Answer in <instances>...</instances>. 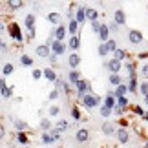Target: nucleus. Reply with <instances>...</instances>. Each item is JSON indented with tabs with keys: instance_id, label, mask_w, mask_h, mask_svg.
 <instances>
[{
	"instance_id": "obj_44",
	"label": "nucleus",
	"mask_w": 148,
	"mask_h": 148,
	"mask_svg": "<svg viewBox=\"0 0 148 148\" xmlns=\"http://www.w3.org/2000/svg\"><path fill=\"white\" fill-rule=\"evenodd\" d=\"M48 112H49V117H57V115L60 113V108H59V106H51Z\"/></svg>"
},
{
	"instance_id": "obj_20",
	"label": "nucleus",
	"mask_w": 148,
	"mask_h": 148,
	"mask_svg": "<svg viewBox=\"0 0 148 148\" xmlns=\"http://www.w3.org/2000/svg\"><path fill=\"white\" fill-rule=\"evenodd\" d=\"M81 71H79V70H71L70 73H68V81H70V84H71V86H75V84L79 82V81H81Z\"/></svg>"
},
{
	"instance_id": "obj_46",
	"label": "nucleus",
	"mask_w": 148,
	"mask_h": 148,
	"mask_svg": "<svg viewBox=\"0 0 148 148\" xmlns=\"http://www.w3.org/2000/svg\"><path fill=\"white\" fill-rule=\"evenodd\" d=\"M64 84H66V82H64V79H60V77H59V79L55 81V90H64Z\"/></svg>"
},
{
	"instance_id": "obj_21",
	"label": "nucleus",
	"mask_w": 148,
	"mask_h": 148,
	"mask_svg": "<svg viewBox=\"0 0 148 148\" xmlns=\"http://www.w3.org/2000/svg\"><path fill=\"white\" fill-rule=\"evenodd\" d=\"M68 48H70L73 53H75V51L81 48V37H70V40H68Z\"/></svg>"
},
{
	"instance_id": "obj_17",
	"label": "nucleus",
	"mask_w": 148,
	"mask_h": 148,
	"mask_svg": "<svg viewBox=\"0 0 148 148\" xmlns=\"http://www.w3.org/2000/svg\"><path fill=\"white\" fill-rule=\"evenodd\" d=\"M75 20H77L81 26L86 22V5H81V8H77V11H75Z\"/></svg>"
},
{
	"instance_id": "obj_49",
	"label": "nucleus",
	"mask_w": 148,
	"mask_h": 148,
	"mask_svg": "<svg viewBox=\"0 0 148 148\" xmlns=\"http://www.w3.org/2000/svg\"><path fill=\"white\" fill-rule=\"evenodd\" d=\"M71 117L75 119V121H79V119H81V112H79V108H77V106L71 110Z\"/></svg>"
},
{
	"instance_id": "obj_35",
	"label": "nucleus",
	"mask_w": 148,
	"mask_h": 148,
	"mask_svg": "<svg viewBox=\"0 0 148 148\" xmlns=\"http://www.w3.org/2000/svg\"><path fill=\"white\" fill-rule=\"evenodd\" d=\"M124 68H126V71H128L130 77H135V62H126Z\"/></svg>"
},
{
	"instance_id": "obj_14",
	"label": "nucleus",
	"mask_w": 148,
	"mask_h": 148,
	"mask_svg": "<svg viewBox=\"0 0 148 148\" xmlns=\"http://www.w3.org/2000/svg\"><path fill=\"white\" fill-rule=\"evenodd\" d=\"M99 40H101V44H106L110 40V27H108V24H102L101 31H99Z\"/></svg>"
},
{
	"instance_id": "obj_52",
	"label": "nucleus",
	"mask_w": 148,
	"mask_h": 148,
	"mask_svg": "<svg viewBox=\"0 0 148 148\" xmlns=\"http://www.w3.org/2000/svg\"><path fill=\"white\" fill-rule=\"evenodd\" d=\"M4 135H5V126H4V124H0V141L4 139Z\"/></svg>"
},
{
	"instance_id": "obj_54",
	"label": "nucleus",
	"mask_w": 148,
	"mask_h": 148,
	"mask_svg": "<svg viewBox=\"0 0 148 148\" xmlns=\"http://www.w3.org/2000/svg\"><path fill=\"white\" fill-rule=\"evenodd\" d=\"M5 49H8V46H5V44H4L2 37H0V51H5Z\"/></svg>"
},
{
	"instance_id": "obj_43",
	"label": "nucleus",
	"mask_w": 148,
	"mask_h": 148,
	"mask_svg": "<svg viewBox=\"0 0 148 148\" xmlns=\"http://www.w3.org/2000/svg\"><path fill=\"white\" fill-rule=\"evenodd\" d=\"M2 95H4L5 99H11V97H13V88H11V86H8L5 90H2Z\"/></svg>"
},
{
	"instance_id": "obj_47",
	"label": "nucleus",
	"mask_w": 148,
	"mask_h": 148,
	"mask_svg": "<svg viewBox=\"0 0 148 148\" xmlns=\"http://www.w3.org/2000/svg\"><path fill=\"white\" fill-rule=\"evenodd\" d=\"M134 113H137L139 117H145V115H146V112H145V110H143V108H141L139 104H137V106H134Z\"/></svg>"
},
{
	"instance_id": "obj_34",
	"label": "nucleus",
	"mask_w": 148,
	"mask_h": 148,
	"mask_svg": "<svg viewBox=\"0 0 148 148\" xmlns=\"http://www.w3.org/2000/svg\"><path fill=\"white\" fill-rule=\"evenodd\" d=\"M55 128H59V130H60V132H66V130H68V128H70V123H68V121H66V119H60V121H59V123H57V126H55Z\"/></svg>"
},
{
	"instance_id": "obj_36",
	"label": "nucleus",
	"mask_w": 148,
	"mask_h": 148,
	"mask_svg": "<svg viewBox=\"0 0 148 148\" xmlns=\"http://www.w3.org/2000/svg\"><path fill=\"white\" fill-rule=\"evenodd\" d=\"M139 93L143 95V97H146V95H148V81H143V82L139 84Z\"/></svg>"
},
{
	"instance_id": "obj_28",
	"label": "nucleus",
	"mask_w": 148,
	"mask_h": 148,
	"mask_svg": "<svg viewBox=\"0 0 148 148\" xmlns=\"http://www.w3.org/2000/svg\"><path fill=\"white\" fill-rule=\"evenodd\" d=\"M108 81H110V84H112V86H115V88L121 86V84H124L121 75H110V77H108Z\"/></svg>"
},
{
	"instance_id": "obj_3",
	"label": "nucleus",
	"mask_w": 148,
	"mask_h": 148,
	"mask_svg": "<svg viewBox=\"0 0 148 148\" xmlns=\"http://www.w3.org/2000/svg\"><path fill=\"white\" fill-rule=\"evenodd\" d=\"M24 26H26V29H27V37L33 38V37H35V15H33V13H27L26 15Z\"/></svg>"
},
{
	"instance_id": "obj_31",
	"label": "nucleus",
	"mask_w": 148,
	"mask_h": 148,
	"mask_svg": "<svg viewBox=\"0 0 148 148\" xmlns=\"http://www.w3.org/2000/svg\"><path fill=\"white\" fill-rule=\"evenodd\" d=\"M128 57V53H126V49H121V48H117V51L113 53V59H117L119 62H123L124 59Z\"/></svg>"
},
{
	"instance_id": "obj_38",
	"label": "nucleus",
	"mask_w": 148,
	"mask_h": 148,
	"mask_svg": "<svg viewBox=\"0 0 148 148\" xmlns=\"http://www.w3.org/2000/svg\"><path fill=\"white\" fill-rule=\"evenodd\" d=\"M99 113H101V115L104 117V119H108V117H110L112 113H113V110H110V108H106L104 104H102V106H101V110H99Z\"/></svg>"
},
{
	"instance_id": "obj_27",
	"label": "nucleus",
	"mask_w": 148,
	"mask_h": 148,
	"mask_svg": "<svg viewBox=\"0 0 148 148\" xmlns=\"http://www.w3.org/2000/svg\"><path fill=\"white\" fill-rule=\"evenodd\" d=\"M15 141L18 145H22V146H27V145H29V137H27V134H16L15 135Z\"/></svg>"
},
{
	"instance_id": "obj_51",
	"label": "nucleus",
	"mask_w": 148,
	"mask_h": 148,
	"mask_svg": "<svg viewBox=\"0 0 148 148\" xmlns=\"http://www.w3.org/2000/svg\"><path fill=\"white\" fill-rule=\"evenodd\" d=\"M141 75L148 77V62H146V64H143V68H141Z\"/></svg>"
},
{
	"instance_id": "obj_1",
	"label": "nucleus",
	"mask_w": 148,
	"mask_h": 148,
	"mask_svg": "<svg viewBox=\"0 0 148 148\" xmlns=\"http://www.w3.org/2000/svg\"><path fill=\"white\" fill-rule=\"evenodd\" d=\"M81 104L84 108H88V110H92V108H95V106L101 104V97H99V95H95V93H86L81 99Z\"/></svg>"
},
{
	"instance_id": "obj_25",
	"label": "nucleus",
	"mask_w": 148,
	"mask_h": 148,
	"mask_svg": "<svg viewBox=\"0 0 148 148\" xmlns=\"http://www.w3.org/2000/svg\"><path fill=\"white\" fill-rule=\"evenodd\" d=\"M79 26H81V24H79L75 18H71V20H70V24H68V33H70L71 37H77V33H79Z\"/></svg>"
},
{
	"instance_id": "obj_16",
	"label": "nucleus",
	"mask_w": 148,
	"mask_h": 148,
	"mask_svg": "<svg viewBox=\"0 0 148 148\" xmlns=\"http://www.w3.org/2000/svg\"><path fill=\"white\" fill-rule=\"evenodd\" d=\"M102 104H104L106 108H110V110H115V106H117V99L113 97V92H110L104 97V101H102Z\"/></svg>"
},
{
	"instance_id": "obj_11",
	"label": "nucleus",
	"mask_w": 148,
	"mask_h": 148,
	"mask_svg": "<svg viewBox=\"0 0 148 148\" xmlns=\"http://www.w3.org/2000/svg\"><path fill=\"white\" fill-rule=\"evenodd\" d=\"M75 139L79 141V143H88L90 141V132L88 128H79L75 132Z\"/></svg>"
},
{
	"instance_id": "obj_4",
	"label": "nucleus",
	"mask_w": 148,
	"mask_h": 148,
	"mask_svg": "<svg viewBox=\"0 0 148 148\" xmlns=\"http://www.w3.org/2000/svg\"><path fill=\"white\" fill-rule=\"evenodd\" d=\"M104 66L108 68V71H110V75H119V71L123 70V62H119L117 59H112L108 60V62H104Z\"/></svg>"
},
{
	"instance_id": "obj_37",
	"label": "nucleus",
	"mask_w": 148,
	"mask_h": 148,
	"mask_svg": "<svg viewBox=\"0 0 148 148\" xmlns=\"http://www.w3.org/2000/svg\"><path fill=\"white\" fill-rule=\"evenodd\" d=\"M106 48H108V51H110V53H115V51H117V42L113 40V38H110V40L106 42Z\"/></svg>"
},
{
	"instance_id": "obj_22",
	"label": "nucleus",
	"mask_w": 148,
	"mask_h": 148,
	"mask_svg": "<svg viewBox=\"0 0 148 148\" xmlns=\"http://www.w3.org/2000/svg\"><path fill=\"white\" fill-rule=\"evenodd\" d=\"M86 20L90 22V24L95 22V20H99V13H97L95 8H86Z\"/></svg>"
},
{
	"instance_id": "obj_58",
	"label": "nucleus",
	"mask_w": 148,
	"mask_h": 148,
	"mask_svg": "<svg viewBox=\"0 0 148 148\" xmlns=\"http://www.w3.org/2000/svg\"><path fill=\"white\" fill-rule=\"evenodd\" d=\"M145 104L148 106V95H146V97H145Z\"/></svg>"
},
{
	"instance_id": "obj_59",
	"label": "nucleus",
	"mask_w": 148,
	"mask_h": 148,
	"mask_svg": "<svg viewBox=\"0 0 148 148\" xmlns=\"http://www.w3.org/2000/svg\"><path fill=\"white\" fill-rule=\"evenodd\" d=\"M145 148H148V139H146V143H145Z\"/></svg>"
},
{
	"instance_id": "obj_56",
	"label": "nucleus",
	"mask_w": 148,
	"mask_h": 148,
	"mask_svg": "<svg viewBox=\"0 0 148 148\" xmlns=\"http://www.w3.org/2000/svg\"><path fill=\"white\" fill-rule=\"evenodd\" d=\"M49 60H51V62H53V64H55V62H57V55H53V53H51V57H49Z\"/></svg>"
},
{
	"instance_id": "obj_29",
	"label": "nucleus",
	"mask_w": 148,
	"mask_h": 148,
	"mask_svg": "<svg viewBox=\"0 0 148 148\" xmlns=\"http://www.w3.org/2000/svg\"><path fill=\"white\" fill-rule=\"evenodd\" d=\"M51 128H53V126H51V121H49L48 117H44L42 121H40V130L46 134V132H51Z\"/></svg>"
},
{
	"instance_id": "obj_50",
	"label": "nucleus",
	"mask_w": 148,
	"mask_h": 148,
	"mask_svg": "<svg viewBox=\"0 0 148 148\" xmlns=\"http://www.w3.org/2000/svg\"><path fill=\"white\" fill-rule=\"evenodd\" d=\"M108 27H110V33H115V31H119V27H121V26H117L115 22H110Z\"/></svg>"
},
{
	"instance_id": "obj_53",
	"label": "nucleus",
	"mask_w": 148,
	"mask_h": 148,
	"mask_svg": "<svg viewBox=\"0 0 148 148\" xmlns=\"http://www.w3.org/2000/svg\"><path fill=\"white\" fill-rule=\"evenodd\" d=\"M8 88V84H5V81L4 79H0V92H2V90H5Z\"/></svg>"
},
{
	"instance_id": "obj_13",
	"label": "nucleus",
	"mask_w": 148,
	"mask_h": 148,
	"mask_svg": "<svg viewBox=\"0 0 148 148\" xmlns=\"http://www.w3.org/2000/svg\"><path fill=\"white\" fill-rule=\"evenodd\" d=\"M68 64H70L71 70H77V68L81 66V55L79 53H70V57H68Z\"/></svg>"
},
{
	"instance_id": "obj_33",
	"label": "nucleus",
	"mask_w": 148,
	"mask_h": 148,
	"mask_svg": "<svg viewBox=\"0 0 148 148\" xmlns=\"http://www.w3.org/2000/svg\"><path fill=\"white\" fill-rule=\"evenodd\" d=\"M13 71H15V66L11 64V62H8V64H4V66H2V73H4V77H9Z\"/></svg>"
},
{
	"instance_id": "obj_41",
	"label": "nucleus",
	"mask_w": 148,
	"mask_h": 148,
	"mask_svg": "<svg viewBox=\"0 0 148 148\" xmlns=\"http://www.w3.org/2000/svg\"><path fill=\"white\" fill-rule=\"evenodd\" d=\"M31 77L35 79V81H40V79L44 77V71H42V70H38V68H37V70H33V71H31Z\"/></svg>"
},
{
	"instance_id": "obj_6",
	"label": "nucleus",
	"mask_w": 148,
	"mask_h": 148,
	"mask_svg": "<svg viewBox=\"0 0 148 148\" xmlns=\"http://www.w3.org/2000/svg\"><path fill=\"white\" fill-rule=\"evenodd\" d=\"M51 37H55V40H59V42H64V38H66V24L57 26L55 29L51 31Z\"/></svg>"
},
{
	"instance_id": "obj_32",
	"label": "nucleus",
	"mask_w": 148,
	"mask_h": 148,
	"mask_svg": "<svg viewBox=\"0 0 148 148\" xmlns=\"http://www.w3.org/2000/svg\"><path fill=\"white\" fill-rule=\"evenodd\" d=\"M20 64H22V66H26V68H29V66H33V59H31L29 55L22 53V55H20Z\"/></svg>"
},
{
	"instance_id": "obj_42",
	"label": "nucleus",
	"mask_w": 148,
	"mask_h": 148,
	"mask_svg": "<svg viewBox=\"0 0 148 148\" xmlns=\"http://www.w3.org/2000/svg\"><path fill=\"white\" fill-rule=\"evenodd\" d=\"M101 27H102V22H99V20H95V22H92V31H93V33H97V35H99Z\"/></svg>"
},
{
	"instance_id": "obj_57",
	"label": "nucleus",
	"mask_w": 148,
	"mask_h": 148,
	"mask_svg": "<svg viewBox=\"0 0 148 148\" xmlns=\"http://www.w3.org/2000/svg\"><path fill=\"white\" fill-rule=\"evenodd\" d=\"M143 121H146V123H148V113H146V115L143 117Z\"/></svg>"
},
{
	"instance_id": "obj_55",
	"label": "nucleus",
	"mask_w": 148,
	"mask_h": 148,
	"mask_svg": "<svg viewBox=\"0 0 148 148\" xmlns=\"http://www.w3.org/2000/svg\"><path fill=\"white\" fill-rule=\"evenodd\" d=\"M139 59H141V60H143V59H148V51H146V53H139Z\"/></svg>"
},
{
	"instance_id": "obj_7",
	"label": "nucleus",
	"mask_w": 148,
	"mask_h": 148,
	"mask_svg": "<svg viewBox=\"0 0 148 148\" xmlns=\"http://www.w3.org/2000/svg\"><path fill=\"white\" fill-rule=\"evenodd\" d=\"M143 33H141L139 29H130L128 31V40H130V44H141L143 42Z\"/></svg>"
},
{
	"instance_id": "obj_26",
	"label": "nucleus",
	"mask_w": 148,
	"mask_h": 148,
	"mask_svg": "<svg viewBox=\"0 0 148 148\" xmlns=\"http://www.w3.org/2000/svg\"><path fill=\"white\" fill-rule=\"evenodd\" d=\"M46 18H48V22H51L53 26H60V24H62V22H60V20H62V18H60V15H59V13H55V11L48 13Z\"/></svg>"
},
{
	"instance_id": "obj_30",
	"label": "nucleus",
	"mask_w": 148,
	"mask_h": 148,
	"mask_svg": "<svg viewBox=\"0 0 148 148\" xmlns=\"http://www.w3.org/2000/svg\"><path fill=\"white\" fill-rule=\"evenodd\" d=\"M8 8L13 9V11H16V9L24 8V2H20V0H8Z\"/></svg>"
},
{
	"instance_id": "obj_23",
	"label": "nucleus",
	"mask_w": 148,
	"mask_h": 148,
	"mask_svg": "<svg viewBox=\"0 0 148 148\" xmlns=\"http://www.w3.org/2000/svg\"><path fill=\"white\" fill-rule=\"evenodd\" d=\"M139 81H137V75L135 77H130L128 79V92H132V93H135V92H139Z\"/></svg>"
},
{
	"instance_id": "obj_18",
	"label": "nucleus",
	"mask_w": 148,
	"mask_h": 148,
	"mask_svg": "<svg viewBox=\"0 0 148 148\" xmlns=\"http://www.w3.org/2000/svg\"><path fill=\"white\" fill-rule=\"evenodd\" d=\"M15 130H16V134H26L29 130V124L26 121H22V119H15Z\"/></svg>"
},
{
	"instance_id": "obj_19",
	"label": "nucleus",
	"mask_w": 148,
	"mask_h": 148,
	"mask_svg": "<svg viewBox=\"0 0 148 148\" xmlns=\"http://www.w3.org/2000/svg\"><path fill=\"white\" fill-rule=\"evenodd\" d=\"M128 93V84H121V86H117L113 90V97L115 99H121V97H126Z\"/></svg>"
},
{
	"instance_id": "obj_61",
	"label": "nucleus",
	"mask_w": 148,
	"mask_h": 148,
	"mask_svg": "<svg viewBox=\"0 0 148 148\" xmlns=\"http://www.w3.org/2000/svg\"><path fill=\"white\" fill-rule=\"evenodd\" d=\"M0 79H2V77H0Z\"/></svg>"
},
{
	"instance_id": "obj_60",
	"label": "nucleus",
	"mask_w": 148,
	"mask_h": 148,
	"mask_svg": "<svg viewBox=\"0 0 148 148\" xmlns=\"http://www.w3.org/2000/svg\"><path fill=\"white\" fill-rule=\"evenodd\" d=\"M24 148H29V146H24Z\"/></svg>"
},
{
	"instance_id": "obj_2",
	"label": "nucleus",
	"mask_w": 148,
	"mask_h": 148,
	"mask_svg": "<svg viewBox=\"0 0 148 148\" xmlns=\"http://www.w3.org/2000/svg\"><path fill=\"white\" fill-rule=\"evenodd\" d=\"M75 88H77V95H79V99H82L86 93H92V86H90V82L86 81V79H81V81L75 84Z\"/></svg>"
},
{
	"instance_id": "obj_12",
	"label": "nucleus",
	"mask_w": 148,
	"mask_h": 148,
	"mask_svg": "<svg viewBox=\"0 0 148 148\" xmlns=\"http://www.w3.org/2000/svg\"><path fill=\"white\" fill-rule=\"evenodd\" d=\"M66 51V44L64 42H59V40H53V44H51V53L53 55H62Z\"/></svg>"
},
{
	"instance_id": "obj_10",
	"label": "nucleus",
	"mask_w": 148,
	"mask_h": 148,
	"mask_svg": "<svg viewBox=\"0 0 148 148\" xmlns=\"http://www.w3.org/2000/svg\"><path fill=\"white\" fill-rule=\"evenodd\" d=\"M35 51H37V57H40V59H49L51 57V48L46 46V44H38Z\"/></svg>"
},
{
	"instance_id": "obj_39",
	"label": "nucleus",
	"mask_w": 148,
	"mask_h": 148,
	"mask_svg": "<svg viewBox=\"0 0 148 148\" xmlns=\"http://www.w3.org/2000/svg\"><path fill=\"white\" fill-rule=\"evenodd\" d=\"M48 134L51 135V137H53V141H55V143H57V141L60 139V134H62V132H60L59 128H55V126H53V128H51V132H48Z\"/></svg>"
},
{
	"instance_id": "obj_8",
	"label": "nucleus",
	"mask_w": 148,
	"mask_h": 148,
	"mask_svg": "<svg viewBox=\"0 0 148 148\" xmlns=\"http://www.w3.org/2000/svg\"><path fill=\"white\" fill-rule=\"evenodd\" d=\"M113 22H115L117 26H124L126 24V13H124V9H115L113 11Z\"/></svg>"
},
{
	"instance_id": "obj_24",
	"label": "nucleus",
	"mask_w": 148,
	"mask_h": 148,
	"mask_svg": "<svg viewBox=\"0 0 148 148\" xmlns=\"http://www.w3.org/2000/svg\"><path fill=\"white\" fill-rule=\"evenodd\" d=\"M44 79H46V81H49V82H55L57 81V79H59V77H57V73H55V70H53V68H44Z\"/></svg>"
},
{
	"instance_id": "obj_40",
	"label": "nucleus",
	"mask_w": 148,
	"mask_h": 148,
	"mask_svg": "<svg viewBox=\"0 0 148 148\" xmlns=\"http://www.w3.org/2000/svg\"><path fill=\"white\" fill-rule=\"evenodd\" d=\"M40 141H42V143L44 145H53L55 143V141H53V137H51V135L46 132V134H42V137H40Z\"/></svg>"
},
{
	"instance_id": "obj_9",
	"label": "nucleus",
	"mask_w": 148,
	"mask_h": 148,
	"mask_svg": "<svg viewBox=\"0 0 148 148\" xmlns=\"http://www.w3.org/2000/svg\"><path fill=\"white\" fill-rule=\"evenodd\" d=\"M101 132L106 135V137H110V135H115L117 134V130H115V126H113V123H110V121H104L101 124Z\"/></svg>"
},
{
	"instance_id": "obj_5",
	"label": "nucleus",
	"mask_w": 148,
	"mask_h": 148,
	"mask_svg": "<svg viewBox=\"0 0 148 148\" xmlns=\"http://www.w3.org/2000/svg\"><path fill=\"white\" fill-rule=\"evenodd\" d=\"M8 33L11 37H13V40H16V42H22V29H20V26L16 24V22H11V24L8 26Z\"/></svg>"
},
{
	"instance_id": "obj_15",
	"label": "nucleus",
	"mask_w": 148,
	"mask_h": 148,
	"mask_svg": "<svg viewBox=\"0 0 148 148\" xmlns=\"http://www.w3.org/2000/svg\"><path fill=\"white\" fill-rule=\"evenodd\" d=\"M115 135H117V141H119L121 145H126L128 141H130V134H128V130H126V128H119Z\"/></svg>"
},
{
	"instance_id": "obj_45",
	"label": "nucleus",
	"mask_w": 148,
	"mask_h": 148,
	"mask_svg": "<svg viewBox=\"0 0 148 148\" xmlns=\"http://www.w3.org/2000/svg\"><path fill=\"white\" fill-rule=\"evenodd\" d=\"M59 97H60V95H59V90H51L49 95H48V99H49V101H57Z\"/></svg>"
},
{
	"instance_id": "obj_48",
	"label": "nucleus",
	"mask_w": 148,
	"mask_h": 148,
	"mask_svg": "<svg viewBox=\"0 0 148 148\" xmlns=\"http://www.w3.org/2000/svg\"><path fill=\"white\" fill-rule=\"evenodd\" d=\"M108 53H110V51H108L106 44H101V46H99V55H101V57H106Z\"/></svg>"
}]
</instances>
